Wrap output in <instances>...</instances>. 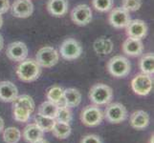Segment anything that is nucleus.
Here are the masks:
<instances>
[{"mask_svg": "<svg viewBox=\"0 0 154 143\" xmlns=\"http://www.w3.org/2000/svg\"><path fill=\"white\" fill-rule=\"evenodd\" d=\"M57 109H58V105L47 100V101H44L43 103H41L39 105L38 114L45 115V116H49V118H55L57 113Z\"/></svg>", "mask_w": 154, "mask_h": 143, "instance_id": "a878e982", "label": "nucleus"}, {"mask_svg": "<svg viewBox=\"0 0 154 143\" xmlns=\"http://www.w3.org/2000/svg\"><path fill=\"white\" fill-rule=\"evenodd\" d=\"M18 97V90L17 86L11 81L0 82V101L13 102Z\"/></svg>", "mask_w": 154, "mask_h": 143, "instance_id": "4468645a", "label": "nucleus"}, {"mask_svg": "<svg viewBox=\"0 0 154 143\" xmlns=\"http://www.w3.org/2000/svg\"><path fill=\"white\" fill-rule=\"evenodd\" d=\"M2 25H3V18H2V15L0 14V29H1Z\"/></svg>", "mask_w": 154, "mask_h": 143, "instance_id": "e433bc0d", "label": "nucleus"}, {"mask_svg": "<svg viewBox=\"0 0 154 143\" xmlns=\"http://www.w3.org/2000/svg\"><path fill=\"white\" fill-rule=\"evenodd\" d=\"M13 105H17V106H22V107L27 108L30 110L32 113H34L35 111V102L33 98L28 94H23L17 97L13 101Z\"/></svg>", "mask_w": 154, "mask_h": 143, "instance_id": "c85d7f7f", "label": "nucleus"}, {"mask_svg": "<svg viewBox=\"0 0 154 143\" xmlns=\"http://www.w3.org/2000/svg\"><path fill=\"white\" fill-rule=\"evenodd\" d=\"M46 97L53 103L58 106H63L64 105V89L57 85L53 86L47 91Z\"/></svg>", "mask_w": 154, "mask_h": 143, "instance_id": "aec40b11", "label": "nucleus"}, {"mask_svg": "<svg viewBox=\"0 0 154 143\" xmlns=\"http://www.w3.org/2000/svg\"><path fill=\"white\" fill-rule=\"evenodd\" d=\"M52 133L57 139H65L71 135L72 128L69 123L60 122V121H56L55 125L52 129Z\"/></svg>", "mask_w": 154, "mask_h": 143, "instance_id": "4be33fe9", "label": "nucleus"}, {"mask_svg": "<svg viewBox=\"0 0 154 143\" xmlns=\"http://www.w3.org/2000/svg\"><path fill=\"white\" fill-rule=\"evenodd\" d=\"M21 139V132L17 127H9L3 130V139L6 143H17Z\"/></svg>", "mask_w": 154, "mask_h": 143, "instance_id": "bb28decb", "label": "nucleus"}, {"mask_svg": "<svg viewBox=\"0 0 154 143\" xmlns=\"http://www.w3.org/2000/svg\"><path fill=\"white\" fill-rule=\"evenodd\" d=\"M12 14L17 18H27L34 12V5L31 0H14L12 7Z\"/></svg>", "mask_w": 154, "mask_h": 143, "instance_id": "f8f14e48", "label": "nucleus"}, {"mask_svg": "<svg viewBox=\"0 0 154 143\" xmlns=\"http://www.w3.org/2000/svg\"><path fill=\"white\" fill-rule=\"evenodd\" d=\"M81 120L87 127L99 126L103 120V112L97 105H88L82 110Z\"/></svg>", "mask_w": 154, "mask_h": 143, "instance_id": "20e7f679", "label": "nucleus"}, {"mask_svg": "<svg viewBox=\"0 0 154 143\" xmlns=\"http://www.w3.org/2000/svg\"><path fill=\"white\" fill-rule=\"evenodd\" d=\"M126 34L130 38L142 39L147 34V26L145 21L140 19L130 20L126 26Z\"/></svg>", "mask_w": 154, "mask_h": 143, "instance_id": "ddd939ff", "label": "nucleus"}, {"mask_svg": "<svg viewBox=\"0 0 154 143\" xmlns=\"http://www.w3.org/2000/svg\"><path fill=\"white\" fill-rule=\"evenodd\" d=\"M93 7L99 12H108L113 7V0H92Z\"/></svg>", "mask_w": 154, "mask_h": 143, "instance_id": "c756f323", "label": "nucleus"}, {"mask_svg": "<svg viewBox=\"0 0 154 143\" xmlns=\"http://www.w3.org/2000/svg\"><path fill=\"white\" fill-rule=\"evenodd\" d=\"M81 143H103V140L97 135H87L82 137Z\"/></svg>", "mask_w": 154, "mask_h": 143, "instance_id": "2f4dec72", "label": "nucleus"}, {"mask_svg": "<svg viewBox=\"0 0 154 143\" xmlns=\"http://www.w3.org/2000/svg\"><path fill=\"white\" fill-rule=\"evenodd\" d=\"M82 102V94L77 89L68 88L64 90V105L68 108H75Z\"/></svg>", "mask_w": 154, "mask_h": 143, "instance_id": "6ab92c4d", "label": "nucleus"}, {"mask_svg": "<svg viewBox=\"0 0 154 143\" xmlns=\"http://www.w3.org/2000/svg\"><path fill=\"white\" fill-rule=\"evenodd\" d=\"M3 46H4V40H3V36L0 34V51L3 49Z\"/></svg>", "mask_w": 154, "mask_h": 143, "instance_id": "f704fd0d", "label": "nucleus"}, {"mask_svg": "<svg viewBox=\"0 0 154 143\" xmlns=\"http://www.w3.org/2000/svg\"><path fill=\"white\" fill-rule=\"evenodd\" d=\"M34 143H49V142L47 141L46 139H44L43 137H42V139H38V140H36V141L34 142Z\"/></svg>", "mask_w": 154, "mask_h": 143, "instance_id": "c9c22d12", "label": "nucleus"}, {"mask_svg": "<svg viewBox=\"0 0 154 143\" xmlns=\"http://www.w3.org/2000/svg\"><path fill=\"white\" fill-rule=\"evenodd\" d=\"M41 67L35 59L26 58L19 63L17 68V75L20 80L24 82H33L36 80L41 73Z\"/></svg>", "mask_w": 154, "mask_h": 143, "instance_id": "f257e3e1", "label": "nucleus"}, {"mask_svg": "<svg viewBox=\"0 0 154 143\" xmlns=\"http://www.w3.org/2000/svg\"><path fill=\"white\" fill-rule=\"evenodd\" d=\"M140 69L143 73L152 76L154 73V55L151 52L146 54L140 60Z\"/></svg>", "mask_w": 154, "mask_h": 143, "instance_id": "5701e85b", "label": "nucleus"}, {"mask_svg": "<svg viewBox=\"0 0 154 143\" xmlns=\"http://www.w3.org/2000/svg\"><path fill=\"white\" fill-rule=\"evenodd\" d=\"M150 143H153V136L150 137Z\"/></svg>", "mask_w": 154, "mask_h": 143, "instance_id": "4c0bfd02", "label": "nucleus"}, {"mask_svg": "<svg viewBox=\"0 0 154 143\" xmlns=\"http://www.w3.org/2000/svg\"><path fill=\"white\" fill-rule=\"evenodd\" d=\"M142 6V0H123L122 8H124L127 12H135Z\"/></svg>", "mask_w": 154, "mask_h": 143, "instance_id": "7c9ffc66", "label": "nucleus"}, {"mask_svg": "<svg viewBox=\"0 0 154 143\" xmlns=\"http://www.w3.org/2000/svg\"><path fill=\"white\" fill-rule=\"evenodd\" d=\"M113 97V91L108 85L103 83L95 84L89 91V99L95 105L109 104Z\"/></svg>", "mask_w": 154, "mask_h": 143, "instance_id": "f03ea898", "label": "nucleus"}, {"mask_svg": "<svg viewBox=\"0 0 154 143\" xmlns=\"http://www.w3.org/2000/svg\"><path fill=\"white\" fill-rule=\"evenodd\" d=\"M123 51L129 56H139L144 51V45L141 39H134L128 37L123 44Z\"/></svg>", "mask_w": 154, "mask_h": 143, "instance_id": "f3484780", "label": "nucleus"}, {"mask_svg": "<svg viewBox=\"0 0 154 143\" xmlns=\"http://www.w3.org/2000/svg\"><path fill=\"white\" fill-rule=\"evenodd\" d=\"M127 118V110L125 106L119 103L114 102L108 104L103 113V118L112 124H119L125 121Z\"/></svg>", "mask_w": 154, "mask_h": 143, "instance_id": "39448f33", "label": "nucleus"}, {"mask_svg": "<svg viewBox=\"0 0 154 143\" xmlns=\"http://www.w3.org/2000/svg\"><path fill=\"white\" fill-rule=\"evenodd\" d=\"M6 55L11 60L21 62L28 56V48L25 43L21 41L13 42L7 48Z\"/></svg>", "mask_w": 154, "mask_h": 143, "instance_id": "9b49d317", "label": "nucleus"}, {"mask_svg": "<svg viewBox=\"0 0 154 143\" xmlns=\"http://www.w3.org/2000/svg\"><path fill=\"white\" fill-rule=\"evenodd\" d=\"M10 9L9 0H0V14L6 13Z\"/></svg>", "mask_w": 154, "mask_h": 143, "instance_id": "473e14b6", "label": "nucleus"}, {"mask_svg": "<svg viewBox=\"0 0 154 143\" xmlns=\"http://www.w3.org/2000/svg\"><path fill=\"white\" fill-rule=\"evenodd\" d=\"M107 70L111 76L117 78H123L128 76L131 70V65L126 57L116 55L109 59L107 63Z\"/></svg>", "mask_w": 154, "mask_h": 143, "instance_id": "7ed1b4c3", "label": "nucleus"}, {"mask_svg": "<svg viewBox=\"0 0 154 143\" xmlns=\"http://www.w3.org/2000/svg\"><path fill=\"white\" fill-rule=\"evenodd\" d=\"M44 132L42 131L35 123H32L27 125L23 130L22 136L25 141L28 143H34L43 137Z\"/></svg>", "mask_w": 154, "mask_h": 143, "instance_id": "a211bd4d", "label": "nucleus"}, {"mask_svg": "<svg viewBox=\"0 0 154 143\" xmlns=\"http://www.w3.org/2000/svg\"><path fill=\"white\" fill-rule=\"evenodd\" d=\"M149 115L142 110L135 111L134 113H132L129 118L131 127L136 130H144L149 125Z\"/></svg>", "mask_w": 154, "mask_h": 143, "instance_id": "2eb2a0df", "label": "nucleus"}, {"mask_svg": "<svg viewBox=\"0 0 154 143\" xmlns=\"http://www.w3.org/2000/svg\"><path fill=\"white\" fill-rule=\"evenodd\" d=\"M60 55L66 60H74L81 56L82 47L81 43L74 38H68L62 42L60 47Z\"/></svg>", "mask_w": 154, "mask_h": 143, "instance_id": "6e6552de", "label": "nucleus"}, {"mask_svg": "<svg viewBox=\"0 0 154 143\" xmlns=\"http://www.w3.org/2000/svg\"><path fill=\"white\" fill-rule=\"evenodd\" d=\"M56 121H60V122H64V123H69L73 119V114L71 112L70 108L66 107V106H58L57 113L55 118Z\"/></svg>", "mask_w": 154, "mask_h": 143, "instance_id": "cd10ccee", "label": "nucleus"}, {"mask_svg": "<svg viewBox=\"0 0 154 143\" xmlns=\"http://www.w3.org/2000/svg\"><path fill=\"white\" fill-rule=\"evenodd\" d=\"M35 122L42 131L44 132V133L45 132L46 133H48V132L52 131L53 127H54V125H55L56 119L49 118V116H45V115L38 114L35 116Z\"/></svg>", "mask_w": 154, "mask_h": 143, "instance_id": "b1692460", "label": "nucleus"}, {"mask_svg": "<svg viewBox=\"0 0 154 143\" xmlns=\"http://www.w3.org/2000/svg\"><path fill=\"white\" fill-rule=\"evenodd\" d=\"M113 42L106 37H100L95 41L93 44L94 51L100 55H106L111 54L113 51Z\"/></svg>", "mask_w": 154, "mask_h": 143, "instance_id": "412c9836", "label": "nucleus"}, {"mask_svg": "<svg viewBox=\"0 0 154 143\" xmlns=\"http://www.w3.org/2000/svg\"><path fill=\"white\" fill-rule=\"evenodd\" d=\"M71 18L79 26H86L92 20V10L86 4H79L72 10Z\"/></svg>", "mask_w": 154, "mask_h": 143, "instance_id": "1a4fd4ad", "label": "nucleus"}, {"mask_svg": "<svg viewBox=\"0 0 154 143\" xmlns=\"http://www.w3.org/2000/svg\"><path fill=\"white\" fill-rule=\"evenodd\" d=\"M58 58H60V54L57 51L52 47L46 46L39 49L35 55V61L40 67L51 68L58 62Z\"/></svg>", "mask_w": 154, "mask_h": 143, "instance_id": "423d86ee", "label": "nucleus"}, {"mask_svg": "<svg viewBox=\"0 0 154 143\" xmlns=\"http://www.w3.org/2000/svg\"><path fill=\"white\" fill-rule=\"evenodd\" d=\"M153 87V79L151 76L146 73H139L131 81V88L138 95H147L151 92Z\"/></svg>", "mask_w": 154, "mask_h": 143, "instance_id": "0eeeda50", "label": "nucleus"}, {"mask_svg": "<svg viewBox=\"0 0 154 143\" xmlns=\"http://www.w3.org/2000/svg\"><path fill=\"white\" fill-rule=\"evenodd\" d=\"M130 20L131 18L129 12H127L122 7L113 9L108 16V21L110 25L113 26L116 29L125 28L127 24L130 22Z\"/></svg>", "mask_w": 154, "mask_h": 143, "instance_id": "9d476101", "label": "nucleus"}, {"mask_svg": "<svg viewBox=\"0 0 154 143\" xmlns=\"http://www.w3.org/2000/svg\"><path fill=\"white\" fill-rule=\"evenodd\" d=\"M33 114L30 110L27 108L22 107V106L13 105V115L14 120L18 121V122H27L30 119L31 115Z\"/></svg>", "mask_w": 154, "mask_h": 143, "instance_id": "393cba45", "label": "nucleus"}, {"mask_svg": "<svg viewBox=\"0 0 154 143\" xmlns=\"http://www.w3.org/2000/svg\"><path fill=\"white\" fill-rule=\"evenodd\" d=\"M4 126H5V123H4V120L3 118L0 116V134L2 133L3 130H4Z\"/></svg>", "mask_w": 154, "mask_h": 143, "instance_id": "72a5a7b5", "label": "nucleus"}, {"mask_svg": "<svg viewBox=\"0 0 154 143\" xmlns=\"http://www.w3.org/2000/svg\"><path fill=\"white\" fill-rule=\"evenodd\" d=\"M68 0H48L47 10L50 14L56 17H62L68 12Z\"/></svg>", "mask_w": 154, "mask_h": 143, "instance_id": "dca6fc26", "label": "nucleus"}]
</instances>
